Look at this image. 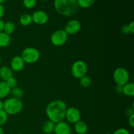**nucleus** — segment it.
Instances as JSON below:
<instances>
[{
	"label": "nucleus",
	"mask_w": 134,
	"mask_h": 134,
	"mask_svg": "<svg viewBox=\"0 0 134 134\" xmlns=\"http://www.w3.org/2000/svg\"><path fill=\"white\" fill-rule=\"evenodd\" d=\"M13 77V71L8 66H2L0 68V78L3 81H5Z\"/></svg>",
	"instance_id": "ddd939ff"
},
{
	"label": "nucleus",
	"mask_w": 134,
	"mask_h": 134,
	"mask_svg": "<svg viewBox=\"0 0 134 134\" xmlns=\"http://www.w3.org/2000/svg\"><path fill=\"white\" fill-rule=\"evenodd\" d=\"M10 93H11V95L13 96V98L20 99L23 96V91L22 90V89L18 87L12 88L10 90Z\"/></svg>",
	"instance_id": "5701e85b"
},
{
	"label": "nucleus",
	"mask_w": 134,
	"mask_h": 134,
	"mask_svg": "<svg viewBox=\"0 0 134 134\" xmlns=\"http://www.w3.org/2000/svg\"><path fill=\"white\" fill-rule=\"evenodd\" d=\"M80 85L83 88H88L91 85L92 80L88 76H84L83 77L80 79Z\"/></svg>",
	"instance_id": "4be33fe9"
},
{
	"label": "nucleus",
	"mask_w": 134,
	"mask_h": 134,
	"mask_svg": "<svg viewBox=\"0 0 134 134\" xmlns=\"http://www.w3.org/2000/svg\"><path fill=\"white\" fill-rule=\"evenodd\" d=\"M19 22L22 26H28L32 23V18L31 15L27 13L22 14L19 18Z\"/></svg>",
	"instance_id": "6ab92c4d"
},
{
	"label": "nucleus",
	"mask_w": 134,
	"mask_h": 134,
	"mask_svg": "<svg viewBox=\"0 0 134 134\" xmlns=\"http://www.w3.org/2000/svg\"><path fill=\"white\" fill-rule=\"evenodd\" d=\"M74 130L77 134H86L88 132V126L85 122L79 120L75 124Z\"/></svg>",
	"instance_id": "4468645a"
},
{
	"label": "nucleus",
	"mask_w": 134,
	"mask_h": 134,
	"mask_svg": "<svg viewBox=\"0 0 134 134\" xmlns=\"http://www.w3.org/2000/svg\"><path fill=\"white\" fill-rule=\"evenodd\" d=\"M10 88L5 81H0V99L7 96L10 93Z\"/></svg>",
	"instance_id": "2eb2a0df"
},
{
	"label": "nucleus",
	"mask_w": 134,
	"mask_h": 134,
	"mask_svg": "<svg viewBox=\"0 0 134 134\" xmlns=\"http://www.w3.org/2000/svg\"><path fill=\"white\" fill-rule=\"evenodd\" d=\"M8 115L5 113V111L3 110H0V126H2L6 123L7 121Z\"/></svg>",
	"instance_id": "393cba45"
},
{
	"label": "nucleus",
	"mask_w": 134,
	"mask_h": 134,
	"mask_svg": "<svg viewBox=\"0 0 134 134\" xmlns=\"http://www.w3.org/2000/svg\"><path fill=\"white\" fill-rule=\"evenodd\" d=\"M1 56L0 55V64H1Z\"/></svg>",
	"instance_id": "4c0bfd02"
},
{
	"label": "nucleus",
	"mask_w": 134,
	"mask_h": 134,
	"mask_svg": "<svg viewBox=\"0 0 134 134\" xmlns=\"http://www.w3.org/2000/svg\"><path fill=\"white\" fill-rule=\"evenodd\" d=\"M95 1L96 0H77L79 7L83 9H87L92 6Z\"/></svg>",
	"instance_id": "412c9836"
},
{
	"label": "nucleus",
	"mask_w": 134,
	"mask_h": 134,
	"mask_svg": "<svg viewBox=\"0 0 134 134\" xmlns=\"http://www.w3.org/2000/svg\"><path fill=\"white\" fill-rule=\"evenodd\" d=\"M4 14H5V9L2 4H0V19L3 16Z\"/></svg>",
	"instance_id": "2f4dec72"
},
{
	"label": "nucleus",
	"mask_w": 134,
	"mask_h": 134,
	"mask_svg": "<svg viewBox=\"0 0 134 134\" xmlns=\"http://www.w3.org/2000/svg\"><path fill=\"white\" fill-rule=\"evenodd\" d=\"M0 134H4V131L3 130L1 126H0Z\"/></svg>",
	"instance_id": "c9c22d12"
},
{
	"label": "nucleus",
	"mask_w": 134,
	"mask_h": 134,
	"mask_svg": "<svg viewBox=\"0 0 134 134\" xmlns=\"http://www.w3.org/2000/svg\"><path fill=\"white\" fill-rule=\"evenodd\" d=\"M55 128V123L51 120H47L44 124H43L42 126V130L46 134H51L53 133Z\"/></svg>",
	"instance_id": "f3484780"
},
{
	"label": "nucleus",
	"mask_w": 134,
	"mask_h": 134,
	"mask_svg": "<svg viewBox=\"0 0 134 134\" xmlns=\"http://www.w3.org/2000/svg\"><path fill=\"white\" fill-rule=\"evenodd\" d=\"M128 29H129L130 33L131 34H134V22H131L128 25Z\"/></svg>",
	"instance_id": "7c9ffc66"
},
{
	"label": "nucleus",
	"mask_w": 134,
	"mask_h": 134,
	"mask_svg": "<svg viewBox=\"0 0 134 134\" xmlns=\"http://www.w3.org/2000/svg\"><path fill=\"white\" fill-rule=\"evenodd\" d=\"M128 122H129L130 126L132 128L134 127V114L130 115L129 116V119H128Z\"/></svg>",
	"instance_id": "cd10ccee"
},
{
	"label": "nucleus",
	"mask_w": 134,
	"mask_h": 134,
	"mask_svg": "<svg viewBox=\"0 0 134 134\" xmlns=\"http://www.w3.org/2000/svg\"><path fill=\"white\" fill-rule=\"evenodd\" d=\"M105 134H113V133H105Z\"/></svg>",
	"instance_id": "ea45409f"
},
{
	"label": "nucleus",
	"mask_w": 134,
	"mask_h": 134,
	"mask_svg": "<svg viewBox=\"0 0 134 134\" xmlns=\"http://www.w3.org/2000/svg\"><path fill=\"white\" fill-rule=\"evenodd\" d=\"M122 94L128 97L134 96V85L132 82H128L122 86Z\"/></svg>",
	"instance_id": "dca6fc26"
},
{
	"label": "nucleus",
	"mask_w": 134,
	"mask_h": 134,
	"mask_svg": "<svg viewBox=\"0 0 134 134\" xmlns=\"http://www.w3.org/2000/svg\"><path fill=\"white\" fill-rule=\"evenodd\" d=\"M36 3L37 0H23V5L26 9H32Z\"/></svg>",
	"instance_id": "b1692460"
},
{
	"label": "nucleus",
	"mask_w": 134,
	"mask_h": 134,
	"mask_svg": "<svg viewBox=\"0 0 134 134\" xmlns=\"http://www.w3.org/2000/svg\"><path fill=\"white\" fill-rule=\"evenodd\" d=\"M113 79L116 85L124 86L129 82V73L126 69L123 68H116L113 72Z\"/></svg>",
	"instance_id": "39448f33"
},
{
	"label": "nucleus",
	"mask_w": 134,
	"mask_h": 134,
	"mask_svg": "<svg viewBox=\"0 0 134 134\" xmlns=\"http://www.w3.org/2000/svg\"><path fill=\"white\" fill-rule=\"evenodd\" d=\"M6 82L8 85V86L10 88V89L14 88L16 87L17 86V80L14 77L9 79L8 81H6Z\"/></svg>",
	"instance_id": "a878e982"
},
{
	"label": "nucleus",
	"mask_w": 134,
	"mask_h": 134,
	"mask_svg": "<svg viewBox=\"0 0 134 134\" xmlns=\"http://www.w3.org/2000/svg\"><path fill=\"white\" fill-rule=\"evenodd\" d=\"M31 18H32V22L40 26L45 24L48 21V14L43 10L35 11L31 15Z\"/></svg>",
	"instance_id": "1a4fd4ad"
},
{
	"label": "nucleus",
	"mask_w": 134,
	"mask_h": 134,
	"mask_svg": "<svg viewBox=\"0 0 134 134\" xmlns=\"http://www.w3.org/2000/svg\"><path fill=\"white\" fill-rule=\"evenodd\" d=\"M54 133L55 134H71L72 131L68 123L63 120L55 124Z\"/></svg>",
	"instance_id": "9b49d317"
},
{
	"label": "nucleus",
	"mask_w": 134,
	"mask_h": 134,
	"mask_svg": "<svg viewBox=\"0 0 134 134\" xmlns=\"http://www.w3.org/2000/svg\"><path fill=\"white\" fill-rule=\"evenodd\" d=\"M21 57L26 64H35L40 58V52L34 47H27L22 51Z\"/></svg>",
	"instance_id": "20e7f679"
},
{
	"label": "nucleus",
	"mask_w": 134,
	"mask_h": 134,
	"mask_svg": "<svg viewBox=\"0 0 134 134\" xmlns=\"http://www.w3.org/2000/svg\"><path fill=\"white\" fill-rule=\"evenodd\" d=\"M65 119L69 122L71 124H75L76 122L81 120V112L77 108L75 107H71L67 109Z\"/></svg>",
	"instance_id": "6e6552de"
},
{
	"label": "nucleus",
	"mask_w": 134,
	"mask_h": 134,
	"mask_svg": "<svg viewBox=\"0 0 134 134\" xmlns=\"http://www.w3.org/2000/svg\"><path fill=\"white\" fill-rule=\"evenodd\" d=\"M4 24H5V22H4L2 20L0 19V32H2V31H3Z\"/></svg>",
	"instance_id": "72a5a7b5"
},
{
	"label": "nucleus",
	"mask_w": 134,
	"mask_h": 134,
	"mask_svg": "<svg viewBox=\"0 0 134 134\" xmlns=\"http://www.w3.org/2000/svg\"><path fill=\"white\" fill-rule=\"evenodd\" d=\"M134 114L133 113V109H128L126 110V115H128V116H130V115H133Z\"/></svg>",
	"instance_id": "473e14b6"
},
{
	"label": "nucleus",
	"mask_w": 134,
	"mask_h": 134,
	"mask_svg": "<svg viewBox=\"0 0 134 134\" xmlns=\"http://www.w3.org/2000/svg\"><path fill=\"white\" fill-rule=\"evenodd\" d=\"M67 109L68 107L64 101L56 99L50 102L47 106L46 115L49 120L56 124L65 119Z\"/></svg>",
	"instance_id": "f257e3e1"
},
{
	"label": "nucleus",
	"mask_w": 134,
	"mask_h": 134,
	"mask_svg": "<svg viewBox=\"0 0 134 134\" xmlns=\"http://www.w3.org/2000/svg\"><path fill=\"white\" fill-rule=\"evenodd\" d=\"M3 109V102L0 99V110Z\"/></svg>",
	"instance_id": "f704fd0d"
},
{
	"label": "nucleus",
	"mask_w": 134,
	"mask_h": 134,
	"mask_svg": "<svg viewBox=\"0 0 134 134\" xmlns=\"http://www.w3.org/2000/svg\"><path fill=\"white\" fill-rule=\"evenodd\" d=\"M81 28V24L79 20L73 19L69 21L65 27V31L68 35H74L77 34Z\"/></svg>",
	"instance_id": "9d476101"
},
{
	"label": "nucleus",
	"mask_w": 134,
	"mask_h": 134,
	"mask_svg": "<svg viewBox=\"0 0 134 134\" xmlns=\"http://www.w3.org/2000/svg\"><path fill=\"white\" fill-rule=\"evenodd\" d=\"M15 31V24L11 21H8L5 22L3 27V32L10 35Z\"/></svg>",
	"instance_id": "aec40b11"
},
{
	"label": "nucleus",
	"mask_w": 134,
	"mask_h": 134,
	"mask_svg": "<svg viewBox=\"0 0 134 134\" xmlns=\"http://www.w3.org/2000/svg\"><path fill=\"white\" fill-rule=\"evenodd\" d=\"M87 71V65L82 60H77L75 62L71 67V73L76 79H80L86 75Z\"/></svg>",
	"instance_id": "423d86ee"
},
{
	"label": "nucleus",
	"mask_w": 134,
	"mask_h": 134,
	"mask_svg": "<svg viewBox=\"0 0 134 134\" xmlns=\"http://www.w3.org/2000/svg\"><path fill=\"white\" fill-rule=\"evenodd\" d=\"M113 134H130L129 131L125 128H119L114 132Z\"/></svg>",
	"instance_id": "bb28decb"
},
{
	"label": "nucleus",
	"mask_w": 134,
	"mask_h": 134,
	"mask_svg": "<svg viewBox=\"0 0 134 134\" xmlns=\"http://www.w3.org/2000/svg\"><path fill=\"white\" fill-rule=\"evenodd\" d=\"M54 6L58 14L65 16L74 15L79 9L77 0H54Z\"/></svg>",
	"instance_id": "f03ea898"
},
{
	"label": "nucleus",
	"mask_w": 134,
	"mask_h": 134,
	"mask_svg": "<svg viewBox=\"0 0 134 134\" xmlns=\"http://www.w3.org/2000/svg\"><path fill=\"white\" fill-rule=\"evenodd\" d=\"M5 0H0V4H2L3 3L5 2Z\"/></svg>",
	"instance_id": "e433bc0d"
},
{
	"label": "nucleus",
	"mask_w": 134,
	"mask_h": 134,
	"mask_svg": "<svg viewBox=\"0 0 134 134\" xmlns=\"http://www.w3.org/2000/svg\"><path fill=\"white\" fill-rule=\"evenodd\" d=\"M17 134H23V133H17Z\"/></svg>",
	"instance_id": "a19ab883"
},
{
	"label": "nucleus",
	"mask_w": 134,
	"mask_h": 134,
	"mask_svg": "<svg viewBox=\"0 0 134 134\" xmlns=\"http://www.w3.org/2000/svg\"><path fill=\"white\" fill-rule=\"evenodd\" d=\"M10 41H11V39H10V35H7L3 31L0 32V47L1 48L8 47L10 44Z\"/></svg>",
	"instance_id": "a211bd4d"
},
{
	"label": "nucleus",
	"mask_w": 134,
	"mask_h": 134,
	"mask_svg": "<svg viewBox=\"0 0 134 134\" xmlns=\"http://www.w3.org/2000/svg\"><path fill=\"white\" fill-rule=\"evenodd\" d=\"M121 31L122 33L124 34H130V31H129V29H128V25H124V26H123L121 28Z\"/></svg>",
	"instance_id": "c85d7f7f"
},
{
	"label": "nucleus",
	"mask_w": 134,
	"mask_h": 134,
	"mask_svg": "<svg viewBox=\"0 0 134 134\" xmlns=\"http://www.w3.org/2000/svg\"><path fill=\"white\" fill-rule=\"evenodd\" d=\"M115 92L117 94H122V86L116 85V87H115Z\"/></svg>",
	"instance_id": "c756f323"
},
{
	"label": "nucleus",
	"mask_w": 134,
	"mask_h": 134,
	"mask_svg": "<svg viewBox=\"0 0 134 134\" xmlns=\"http://www.w3.org/2000/svg\"><path fill=\"white\" fill-rule=\"evenodd\" d=\"M23 103L20 99L10 98L3 102V110L8 115H14L19 113L22 109Z\"/></svg>",
	"instance_id": "7ed1b4c3"
},
{
	"label": "nucleus",
	"mask_w": 134,
	"mask_h": 134,
	"mask_svg": "<svg viewBox=\"0 0 134 134\" xmlns=\"http://www.w3.org/2000/svg\"><path fill=\"white\" fill-rule=\"evenodd\" d=\"M39 1H47V0H39Z\"/></svg>",
	"instance_id": "58836bf2"
},
{
	"label": "nucleus",
	"mask_w": 134,
	"mask_h": 134,
	"mask_svg": "<svg viewBox=\"0 0 134 134\" xmlns=\"http://www.w3.org/2000/svg\"><path fill=\"white\" fill-rule=\"evenodd\" d=\"M25 64L21 56H15L10 61V69L14 71H20L24 68Z\"/></svg>",
	"instance_id": "f8f14e48"
},
{
	"label": "nucleus",
	"mask_w": 134,
	"mask_h": 134,
	"mask_svg": "<svg viewBox=\"0 0 134 134\" xmlns=\"http://www.w3.org/2000/svg\"><path fill=\"white\" fill-rule=\"evenodd\" d=\"M68 35L64 30H58L54 31L51 37V41L56 47H61L67 42Z\"/></svg>",
	"instance_id": "0eeeda50"
}]
</instances>
